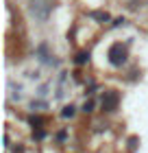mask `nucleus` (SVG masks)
I'll return each instance as SVG.
<instances>
[{"label": "nucleus", "mask_w": 148, "mask_h": 153, "mask_svg": "<svg viewBox=\"0 0 148 153\" xmlns=\"http://www.w3.org/2000/svg\"><path fill=\"white\" fill-rule=\"evenodd\" d=\"M107 57H109V64H111V66H122L124 61H126V46L113 44V46L109 48Z\"/></svg>", "instance_id": "nucleus-1"}, {"label": "nucleus", "mask_w": 148, "mask_h": 153, "mask_svg": "<svg viewBox=\"0 0 148 153\" xmlns=\"http://www.w3.org/2000/svg\"><path fill=\"white\" fill-rule=\"evenodd\" d=\"M61 116L63 118H72L74 116V107L72 105H66V107H63V112H61Z\"/></svg>", "instance_id": "nucleus-4"}, {"label": "nucleus", "mask_w": 148, "mask_h": 153, "mask_svg": "<svg viewBox=\"0 0 148 153\" xmlns=\"http://www.w3.org/2000/svg\"><path fill=\"white\" fill-rule=\"evenodd\" d=\"M118 103H120V94L116 92V90H107V92L102 94V112H116L118 109Z\"/></svg>", "instance_id": "nucleus-2"}, {"label": "nucleus", "mask_w": 148, "mask_h": 153, "mask_svg": "<svg viewBox=\"0 0 148 153\" xmlns=\"http://www.w3.org/2000/svg\"><path fill=\"white\" fill-rule=\"evenodd\" d=\"M91 107H94V103H91V101H87L85 105H83V112H91Z\"/></svg>", "instance_id": "nucleus-7"}, {"label": "nucleus", "mask_w": 148, "mask_h": 153, "mask_svg": "<svg viewBox=\"0 0 148 153\" xmlns=\"http://www.w3.org/2000/svg\"><path fill=\"white\" fill-rule=\"evenodd\" d=\"M76 64H79V66H83V64H87V61H89V53H85V51H83V53H79V55H76Z\"/></svg>", "instance_id": "nucleus-3"}, {"label": "nucleus", "mask_w": 148, "mask_h": 153, "mask_svg": "<svg viewBox=\"0 0 148 153\" xmlns=\"http://www.w3.org/2000/svg\"><path fill=\"white\" fill-rule=\"evenodd\" d=\"M31 125H33V127H41V125H44V120H41L39 116H31Z\"/></svg>", "instance_id": "nucleus-6"}, {"label": "nucleus", "mask_w": 148, "mask_h": 153, "mask_svg": "<svg viewBox=\"0 0 148 153\" xmlns=\"http://www.w3.org/2000/svg\"><path fill=\"white\" fill-rule=\"evenodd\" d=\"M91 18L100 20V22H107V20H109V16H107V13H102V11H96V13H91Z\"/></svg>", "instance_id": "nucleus-5"}]
</instances>
